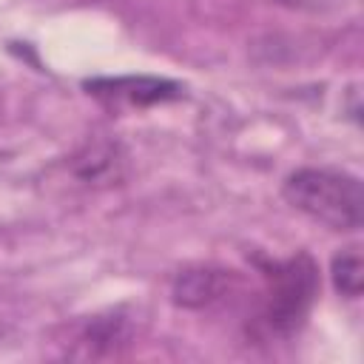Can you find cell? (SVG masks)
Returning a JSON list of instances; mask_svg holds the SVG:
<instances>
[{
	"label": "cell",
	"instance_id": "5b68a950",
	"mask_svg": "<svg viewBox=\"0 0 364 364\" xmlns=\"http://www.w3.org/2000/svg\"><path fill=\"white\" fill-rule=\"evenodd\" d=\"M330 276H333V287L344 299H358L361 296V253L355 247L338 250L333 256Z\"/></svg>",
	"mask_w": 364,
	"mask_h": 364
},
{
	"label": "cell",
	"instance_id": "277c9868",
	"mask_svg": "<svg viewBox=\"0 0 364 364\" xmlns=\"http://www.w3.org/2000/svg\"><path fill=\"white\" fill-rule=\"evenodd\" d=\"M230 284V270L219 267H188L179 270L173 279V301L179 307H205L222 299Z\"/></svg>",
	"mask_w": 364,
	"mask_h": 364
},
{
	"label": "cell",
	"instance_id": "7a4b0ae2",
	"mask_svg": "<svg viewBox=\"0 0 364 364\" xmlns=\"http://www.w3.org/2000/svg\"><path fill=\"white\" fill-rule=\"evenodd\" d=\"M262 273L267 282L262 301V324L270 336L290 338L293 333L301 330L318 296L321 287L318 264L307 250H299L287 259L264 262Z\"/></svg>",
	"mask_w": 364,
	"mask_h": 364
},
{
	"label": "cell",
	"instance_id": "3957f363",
	"mask_svg": "<svg viewBox=\"0 0 364 364\" xmlns=\"http://www.w3.org/2000/svg\"><path fill=\"white\" fill-rule=\"evenodd\" d=\"M82 88L108 108H148L156 102H171L185 94V85L168 77L151 74H119V77H94Z\"/></svg>",
	"mask_w": 364,
	"mask_h": 364
},
{
	"label": "cell",
	"instance_id": "6da1fadb",
	"mask_svg": "<svg viewBox=\"0 0 364 364\" xmlns=\"http://www.w3.org/2000/svg\"><path fill=\"white\" fill-rule=\"evenodd\" d=\"M282 196L304 216L321 222L330 230L353 233L361 228L364 199L358 176L333 168H299L284 185Z\"/></svg>",
	"mask_w": 364,
	"mask_h": 364
}]
</instances>
